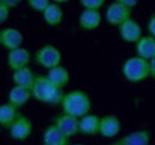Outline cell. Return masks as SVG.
Wrapping results in <instances>:
<instances>
[{"label": "cell", "mask_w": 155, "mask_h": 145, "mask_svg": "<svg viewBox=\"0 0 155 145\" xmlns=\"http://www.w3.org/2000/svg\"><path fill=\"white\" fill-rule=\"evenodd\" d=\"M118 32L120 38L127 43H137L142 38V29L135 19L129 18L122 25L118 26Z\"/></svg>", "instance_id": "9"}, {"label": "cell", "mask_w": 155, "mask_h": 145, "mask_svg": "<svg viewBox=\"0 0 155 145\" xmlns=\"http://www.w3.org/2000/svg\"><path fill=\"white\" fill-rule=\"evenodd\" d=\"M20 113L19 108L10 102H5L0 106V125L4 128H10L11 125L17 120Z\"/></svg>", "instance_id": "17"}, {"label": "cell", "mask_w": 155, "mask_h": 145, "mask_svg": "<svg viewBox=\"0 0 155 145\" xmlns=\"http://www.w3.org/2000/svg\"><path fill=\"white\" fill-rule=\"evenodd\" d=\"M136 56L150 61L155 57V38L152 36H143L135 44Z\"/></svg>", "instance_id": "14"}, {"label": "cell", "mask_w": 155, "mask_h": 145, "mask_svg": "<svg viewBox=\"0 0 155 145\" xmlns=\"http://www.w3.org/2000/svg\"><path fill=\"white\" fill-rule=\"evenodd\" d=\"M8 17H10V8L5 4L0 2V23H5Z\"/></svg>", "instance_id": "24"}, {"label": "cell", "mask_w": 155, "mask_h": 145, "mask_svg": "<svg viewBox=\"0 0 155 145\" xmlns=\"http://www.w3.org/2000/svg\"><path fill=\"white\" fill-rule=\"evenodd\" d=\"M31 98H32L31 89L18 87V86H13L11 88V91L8 92V101L7 102H10L13 106L20 108L21 106H24L25 104H28V101Z\"/></svg>", "instance_id": "20"}, {"label": "cell", "mask_w": 155, "mask_h": 145, "mask_svg": "<svg viewBox=\"0 0 155 145\" xmlns=\"http://www.w3.org/2000/svg\"><path fill=\"white\" fill-rule=\"evenodd\" d=\"M62 61V54L55 45L45 44L41 47L35 53V62L39 67L45 68L48 70L61 66Z\"/></svg>", "instance_id": "4"}, {"label": "cell", "mask_w": 155, "mask_h": 145, "mask_svg": "<svg viewBox=\"0 0 155 145\" xmlns=\"http://www.w3.org/2000/svg\"><path fill=\"white\" fill-rule=\"evenodd\" d=\"M32 99L42 104L48 105H61V101L64 96L63 89L58 88L47 75H37L36 80L31 87Z\"/></svg>", "instance_id": "1"}, {"label": "cell", "mask_w": 155, "mask_h": 145, "mask_svg": "<svg viewBox=\"0 0 155 145\" xmlns=\"http://www.w3.org/2000/svg\"><path fill=\"white\" fill-rule=\"evenodd\" d=\"M0 2L5 4L8 8H15V7H17V6L20 4L19 0H1Z\"/></svg>", "instance_id": "26"}, {"label": "cell", "mask_w": 155, "mask_h": 145, "mask_svg": "<svg viewBox=\"0 0 155 145\" xmlns=\"http://www.w3.org/2000/svg\"><path fill=\"white\" fill-rule=\"evenodd\" d=\"M23 40L24 36L18 29L6 27L0 31V45L8 51L20 48Z\"/></svg>", "instance_id": "10"}, {"label": "cell", "mask_w": 155, "mask_h": 145, "mask_svg": "<svg viewBox=\"0 0 155 145\" xmlns=\"http://www.w3.org/2000/svg\"><path fill=\"white\" fill-rule=\"evenodd\" d=\"M131 16V10L128 8L125 5L120 2V0H116L111 2L105 12V19L109 25L111 26H119L125 20H128Z\"/></svg>", "instance_id": "5"}, {"label": "cell", "mask_w": 155, "mask_h": 145, "mask_svg": "<svg viewBox=\"0 0 155 145\" xmlns=\"http://www.w3.org/2000/svg\"><path fill=\"white\" fill-rule=\"evenodd\" d=\"M100 120L101 118L96 114H87L80 118V133L85 136H94L99 133L100 128Z\"/></svg>", "instance_id": "18"}, {"label": "cell", "mask_w": 155, "mask_h": 145, "mask_svg": "<svg viewBox=\"0 0 155 145\" xmlns=\"http://www.w3.org/2000/svg\"><path fill=\"white\" fill-rule=\"evenodd\" d=\"M28 5L32 10L43 13L50 5V1H48V0H28Z\"/></svg>", "instance_id": "23"}, {"label": "cell", "mask_w": 155, "mask_h": 145, "mask_svg": "<svg viewBox=\"0 0 155 145\" xmlns=\"http://www.w3.org/2000/svg\"><path fill=\"white\" fill-rule=\"evenodd\" d=\"M42 143L43 145H69V138L53 124L45 128L42 137Z\"/></svg>", "instance_id": "13"}, {"label": "cell", "mask_w": 155, "mask_h": 145, "mask_svg": "<svg viewBox=\"0 0 155 145\" xmlns=\"http://www.w3.org/2000/svg\"><path fill=\"white\" fill-rule=\"evenodd\" d=\"M149 68H150V77L155 80V57L149 61Z\"/></svg>", "instance_id": "28"}, {"label": "cell", "mask_w": 155, "mask_h": 145, "mask_svg": "<svg viewBox=\"0 0 155 145\" xmlns=\"http://www.w3.org/2000/svg\"><path fill=\"white\" fill-rule=\"evenodd\" d=\"M36 76L37 75H35V72H32L31 68L25 67V68L15 70L12 72V82L15 86L31 89V87L36 80Z\"/></svg>", "instance_id": "15"}, {"label": "cell", "mask_w": 155, "mask_h": 145, "mask_svg": "<svg viewBox=\"0 0 155 145\" xmlns=\"http://www.w3.org/2000/svg\"><path fill=\"white\" fill-rule=\"evenodd\" d=\"M32 128L34 126H32V121L30 120V118L24 114H20L17 118V120L8 128V131H10V136L15 140L23 142L31 136Z\"/></svg>", "instance_id": "6"}, {"label": "cell", "mask_w": 155, "mask_h": 145, "mask_svg": "<svg viewBox=\"0 0 155 145\" xmlns=\"http://www.w3.org/2000/svg\"><path fill=\"white\" fill-rule=\"evenodd\" d=\"M47 77L51 81L53 85H55L60 89H63L69 83V80H71V75H69L68 69L63 66H58V67L48 70Z\"/></svg>", "instance_id": "19"}, {"label": "cell", "mask_w": 155, "mask_h": 145, "mask_svg": "<svg viewBox=\"0 0 155 145\" xmlns=\"http://www.w3.org/2000/svg\"><path fill=\"white\" fill-rule=\"evenodd\" d=\"M120 120L115 114H106L101 117L100 120V128L99 134H101L105 138H114L120 131Z\"/></svg>", "instance_id": "11"}, {"label": "cell", "mask_w": 155, "mask_h": 145, "mask_svg": "<svg viewBox=\"0 0 155 145\" xmlns=\"http://www.w3.org/2000/svg\"><path fill=\"white\" fill-rule=\"evenodd\" d=\"M120 2H122L123 5H125L128 8L133 10L136 5L138 4V0H120Z\"/></svg>", "instance_id": "27"}, {"label": "cell", "mask_w": 155, "mask_h": 145, "mask_svg": "<svg viewBox=\"0 0 155 145\" xmlns=\"http://www.w3.org/2000/svg\"><path fill=\"white\" fill-rule=\"evenodd\" d=\"M101 23V14L99 11L84 10L79 16V26L82 30L92 31L96 30Z\"/></svg>", "instance_id": "16"}, {"label": "cell", "mask_w": 155, "mask_h": 145, "mask_svg": "<svg viewBox=\"0 0 155 145\" xmlns=\"http://www.w3.org/2000/svg\"><path fill=\"white\" fill-rule=\"evenodd\" d=\"M104 0H80V5L84 7V10H92V11H99L104 6Z\"/></svg>", "instance_id": "22"}, {"label": "cell", "mask_w": 155, "mask_h": 145, "mask_svg": "<svg viewBox=\"0 0 155 145\" xmlns=\"http://www.w3.org/2000/svg\"><path fill=\"white\" fill-rule=\"evenodd\" d=\"M54 125L68 138L80 133V130H79L80 119L75 118V117H72L69 114L61 113V114L56 115L54 119Z\"/></svg>", "instance_id": "7"}, {"label": "cell", "mask_w": 155, "mask_h": 145, "mask_svg": "<svg viewBox=\"0 0 155 145\" xmlns=\"http://www.w3.org/2000/svg\"><path fill=\"white\" fill-rule=\"evenodd\" d=\"M147 30H148L149 36H152L155 38V13H153V14L150 16V18L148 19V23H147Z\"/></svg>", "instance_id": "25"}, {"label": "cell", "mask_w": 155, "mask_h": 145, "mask_svg": "<svg viewBox=\"0 0 155 145\" xmlns=\"http://www.w3.org/2000/svg\"><path fill=\"white\" fill-rule=\"evenodd\" d=\"M44 21L49 26H58L63 20V10L58 2L53 1L48 6V8L42 13Z\"/></svg>", "instance_id": "21"}, {"label": "cell", "mask_w": 155, "mask_h": 145, "mask_svg": "<svg viewBox=\"0 0 155 145\" xmlns=\"http://www.w3.org/2000/svg\"><path fill=\"white\" fill-rule=\"evenodd\" d=\"M122 74L124 79L130 83H140L150 77L149 61L138 56L129 57L123 62Z\"/></svg>", "instance_id": "3"}, {"label": "cell", "mask_w": 155, "mask_h": 145, "mask_svg": "<svg viewBox=\"0 0 155 145\" xmlns=\"http://www.w3.org/2000/svg\"><path fill=\"white\" fill-rule=\"evenodd\" d=\"M73 145H85V144H73Z\"/></svg>", "instance_id": "29"}, {"label": "cell", "mask_w": 155, "mask_h": 145, "mask_svg": "<svg viewBox=\"0 0 155 145\" xmlns=\"http://www.w3.org/2000/svg\"><path fill=\"white\" fill-rule=\"evenodd\" d=\"M31 61V54L28 49H24V48H18V49H15V50H11L7 53L6 56V63H7V67L15 72V70H18L21 68H25V67H29V63Z\"/></svg>", "instance_id": "8"}, {"label": "cell", "mask_w": 155, "mask_h": 145, "mask_svg": "<svg viewBox=\"0 0 155 145\" xmlns=\"http://www.w3.org/2000/svg\"><path fill=\"white\" fill-rule=\"evenodd\" d=\"M149 140L150 132L148 130H138L123 136L109 145H149Z\"/></svg>", "instance_id": "12"}, {"label": "cell", "mask_w": 155, "mask_h": 145, "mask_svg": "<svg viewBox=\"0 0 155 145\" xmlns=\"http://www.w3.org/2000/svg\"><path fill=\"white\" fill-rule=\"evenodd\" d=\"M91 106L92 104L88 94L80 89L64 93V96L61 101L62 113L69 114L79 119L90 113Z\"/></svg>", "instance_id": "2"}]
</instances>
